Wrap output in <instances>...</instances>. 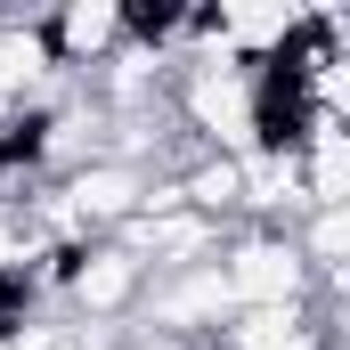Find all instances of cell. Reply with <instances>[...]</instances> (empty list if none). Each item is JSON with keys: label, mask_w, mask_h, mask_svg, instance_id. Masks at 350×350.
I'll use <instances>...</instances> for the list:
<instances>
[{"label": "cell", "mask_w": 350, "mask_h": 350, "mask_svg": "<svg viewBox=\"0 0 350 350\" xmlns=\"http://www.w3.org/2000/svg\"><path fill=\"white\" fill-rule=\"evenodd\" d=\"M220 277H228L237 310H310L318 301V285H310V269H301L285 228H228Z\"/></svg>", "instance_id": "1"}, {"label": "cell", "mask_w": 350, "mask_h": 350, "mask_svg": "<svg viewBox=\"0 0 350 350\" xmlns=\"http://www.w3.org/2000/svg\"><path fill=\"white\" fill-rule=\"evenodd\" d=\"M41 41H49V66H57V74L90 82V74L131 41V8H122V0H66V8L41 16Z\"/></svg>", "instance_id": "2"}]
</instances>
